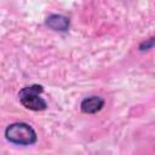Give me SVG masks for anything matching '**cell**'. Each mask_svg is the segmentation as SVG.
<instances>
[{"label": "cell", "instance_id": "cell-1", "mask_svg": "<svg viewBox=\"0 0 155 155\" xmlns=\"http://www.w3.org/2000/svg\"><path fill=\"white\" fill-rule=\"evenodd\" d=\"M5 137L8 142L17 145H31L38 139L34 128L25 122H15L8 125L5 130Z\"/></svg>", "mask_w": 155, "mask_h": 155}, {"label": "cell", "instance_id": "cell-2", "mask_svg": "<svg viewBox=\"0 0 155 155\" xmlns=\"http://www.w3.org/2000/svg\"><path fill=\"white\" fill-rule=\"evenodd\" d=\"M44 88L41 85H31L22 88L18 93L19 102L22 105L29 110H44L47 107L46 101L40 96L42 93Z\"/></svg>", "mask_w": 155, "mask_h": 155}, {"label": "cell", "instance_id": "cell-3", "mask_svg": "<svg viewBox=\"0 0 155 155\" xmlns=\"http://www.w3.org/2000/svg\"><path fill=\"white\" fill-rule=\"evenodd\" d=\"M104 105V101L102 97L99 96H90L87 98H85L82 102H81V110L82 113H86V114H94L97 111H99Z\"/></svg>", "mask_w": 155, "mask_h": 155}, {"label": "cell", "instance_id": "cell-4", "mask_svg": "<svg viewBox=\"0 0 155 155\" xmlns=\"http://www.w3.org/2000/svg\"><path fill=\"white\" fill-rule=\"evenodd\" d=\"M46 24L53 30L65 31L69 28V19L61 15H51L46 21Z\"/></svg>", "mask_w": 155, "mask_h": 155}]
</instances>
